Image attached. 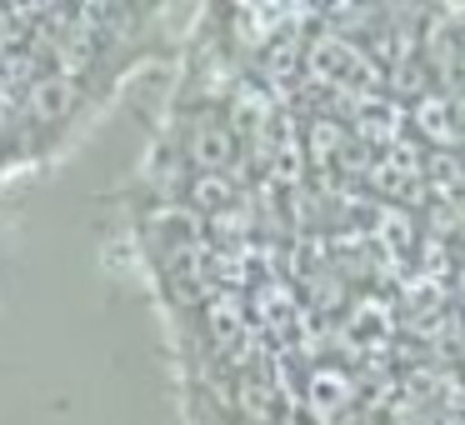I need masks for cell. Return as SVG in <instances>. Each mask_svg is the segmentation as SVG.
<instances>
[{
  "label": "cell",
  "mask_w": 465,
  "mask_h": 425,
  "mask_svg": "<svg viewBox=\"0 0 465 425\" xmlns=\"http://www.w3.org/2000/svg\"><path fill=\"white\" fill-rule=\"evenodd\" d=\"M305 61H311V75L325 85H381V65H371V55L345 35H321Z\"/></svg>",
  "instance_id": "1"
},
{
  "label": "cell",
  "mask_w": 465,
  "mask_h": 425,
  "mask_svg": "<svg viewBox=\"0 0 465 425\" xmlns=\"http://www.w3.org/2000/svg\"><path fill=\"white\" fill-rule=\"evenodd\" d=\"M411 115H415V131H420L425 141H435V145L460 141V135H455V115H450V95H430V91H425L420 101L411 105Z\"/></svg>",
  "instance_id": "2"
},
{
  "label": "cell",
  "mask_w": 465,
  "mask_h": 425,
  "mask_svg": "<svg viewBox=\"0 0 465 425\" xmlns=\"http://www.w3.org/2000/svg\"><path fill=\"white\" fill-rule=\"evenodd\" d=\"M305 395H311L315 410L331 415V410H341V405L351 400V375L335 371V365H315V371H311V390H305Z\"/></svg>",
  "instance_id": "3"
},
{
  "label": "cell",
  "mask_w": 465,
  "mask_h": 425,
  "mask_svg": "<svg viewBox=\"0 0 465 425\" xmlns=\"http://www.w3.org/2000/svg\"><path fill=\"white\" fill-rule=\"evenodd\" d=\"M195 161H201L205 171L231 165L235 161V135L225 131V125H201V131H195Z\"/></svg>",
  "instance_id": "4"
},
{
  "label": "cell",
  "mask_w": 465,
  "mask_h": 425,
  "mask_svg": "<svg viewBox=\"0 0 465 425\" xmlns=\"http://www.w3.org/2000/svg\"><path fill=\"white\" fill-rule=\"evenodd\" d=\"M211 331L221 345H231L235 335H241V301H235V295H215L211 301Z\"/></svg>",
  "instance_id": "5"
},
{
  "label": "cell",
  "mask_w": 465,
  "mask_h": 425,
  "mask_svg": "<svg viewBox=\"0 0 465 425\" xmlns=\"http://www.w3.org/2000/svg\"><path fill=\"white\" fill-rule=\"evenodd\" d=\"M191 195H195L201 211H225V205L235 201V185L225 181V175H201V181L191 185Z\"/></svg>",
  "instance_id": "6"
},
{
  "label": "cell",
  "mask_w": 465,
  "mask_h": 425,
  "mask_svg": "<svg viewBox=\"0 0 465 425\" xmlns=\"http://www.w3.org/2000/svg\"><path fill=\"white\" fill-rule=\"evenodd\" d=\"M425 171H430V181H440V191H445V195L465 185V165H460V155H450V151H435Z\"/></svg>",
  "instance_id": "7"
},
{
  "label": "cell",
  "mask_w": 465,
  "mask_h": 425,
  "mask_svg": "<svg viewBox=\"0 0 465 425\" xmlns=\"http://www.w3.org/2000/svg\"><path fill=\"white\" fill-rule=\"evenodd\" d=\"M375 231H381V241L391 245V251H411V215L405 211H381V225H375Z\"/></svg>",
  "instance_id": "8"
},
{
  "label": "cell",
  "mask_w": 465,
  "mask_h": 425,
  "mask_svg": "<svg viewBox=\"0 0 465 425\" xmlns=\"http://www.w3.org/2000/svg\"><path fill=\"white\" fill-rule=\"evenodd\" d=\"M335 145H341V131H335L331 121H315V125H311V151H315V161H331Z\"/></svg>",
  "instance_id": "9"
}]
</instances>
